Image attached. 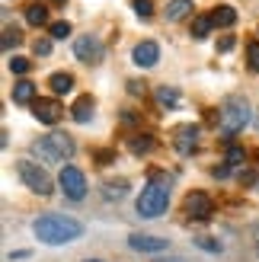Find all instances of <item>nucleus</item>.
<instances>
[{
    "instance_id": "nucleus-6",
    "label": "nucleus",
    "mask_w": 259,
    "mask_h": 262,
    "mask_svg": "<svg viewBox=\"0 0 259 262\" xmlns=\"http://www.w3.org/2000/svg\"><path fill=\"white\" fill-rule=\"evenodd\" d=\"M58 186L64 189V195H68L71 202H83V199H87V176H83L77 166H64V169H61Z\"/></svg>"
},
{
    "instance_id": "nucleus-24",
    "label": "nucleus",
    "mask_w": 259,
    "mask_h": 262,
    "mask_svg": "<svg viewBox=\"0 0 259 262\" xmlns=\"http://www.w3.org/2000/svg\"><path fill=\"white\" fill-rule=\"evenodd\" d=\"M128 192V182L122 179V182H106V195L109 199H122V195Z\"/></svg>"
},
{
    "instance_id": "nucleus-16",
    "label": "nucleus",
    "mask_w": 259,
    "mask_h": 262,
    "mask_svg": "<svg viewBox=\"0 0 259 262\" xmlns=\"http://www.w3.org/2000/svg\"><path fill=\"white\" fill-rule=\"evenodd\" d=\"M32 93H35V86H32L29 80H19L16 90H13V102H19V106H26V102H35Z\"/></svg>"
},
{
    "instance_id": "nucleus-7",
    "label": "nucleus",
    "mask_w": 259,
    "mask_h": 262,
    "mask_svg": "<svg viewBox=\"0 0 259 262\" xmlns=\"http://www.w3.org/2000/svg\"><path fill=\"white\" fill-rule=\"evenodd\" d=\"M74 55L83 64H96L102 61V42L93 35H80V38H74Z\"/></svg>"
},
{
    "instance_id": "nucleus-17",
    "label": "nucleus",
    "mask_w": 259,
    "mask_h": 262,
    "mask_svg": "<svg viewBox=\"0 0 259 262\" xmlns=\"http://www.w3.org/2000/svg\"><path fill=\"white\" fill-rule=\"evenodd\" d=\"M48 86L55 90L58 96H64V93H68V90L74 86V77H71V74H51V80H48Z\"/></svg>"
},
{
    "instance_id": "nucleus-29",
    "label": "nucleus",
    "mask_w": 259,
    "mask_h": 262,
    "mask_svg": "<svg viewBox=\"0 0 259 262\" xmlns=\"http://www.w3.org/2000/svg\"><path fill=\"white\" fill-rule=\"evenodd\" d=\"M234 45H237V38H234V35L218 38V51H224V55H227V51H234Z\"/></svg>"
},
{
    "instance_id": "nucleus-31",
    "label": "nucleus",
    "mask_w": 259,
    "mask_h": 262,
    "mask_svg": "<svg viewBox=\"0 0 259 262\" xmlns=\"http://www.w3.org/2000/svg\"><path fill=\"white\" fill-rule=\"evenodd\" d=\"M35 55H38V58L51 55V42H45V38H38V42H35Z\"/></svg>"
},
{
    "instance_id": "nucleus-20",
    "label": "nucleus",
    "mask_w": 259,
    "mask_h": 262,
    "mask_svg": "<svg viewBox=\"0 0 259 262\" xmlns=\"http://www.w3.org/2000/svg\"><path fill=\"white\" fill-rule=\"evenodd\" d=\"M211 16H196V23H192V38H205L211 32Z\"/></svg>"
},
{
    "instance_id": "nucleus-12",
    "label": "nucleus",
    "mask_w": 259,
    "mask_h": 262,
    "mask_svg": "<svg viewBox=\"0 0 259 262\" xmlns=\"http://www.w3.org/2000/svg\"><path fill=\"white\" fill-rule=\"evenodd\" d=\"M132 58H135L138 68H154V64H157V58H160V48L154 45V42H141V45H135Z\"/></svg>"
},
{
    "instance_id": "nucleus-8",
    "label": "nucleus",
    "mask_w": 259,
    "mask_h": 262,
    "mask_svg": "<svg viewBox=\"0 0 259 262\" xmlns=\"http://www.w3.org/2000/svg\"><path fill=\"white\" fill-rule=\"evenodd\" d=\"M32 115H35L42 125H58L61 115H64V109H61L58 99H35V102H32Z\"/></svg>"
},
{
    "instance_id": "nucleus-14",
    "label": "nucleus",
    "mask_w": 259,
    "mask_h": 262,
    "mask_svg": "<svg viewBox=\"0 0 259 262\" xmlns=\"http://www.w3.org/2000/svg\"><path fill=\"white\" fill-rule=\"evenodd\" d=\"M189 13H192V0H170L166 4V19H173V23L186 19Z\"/></svg>"
},
{
    "instance_id": "nucleus-15",
    "label": "nucleus",
    "mask_w": 259,
    "mask_h": 262,
    "mask_svg": "<svg viewBox=\"0 0 259 262\" xmlns=\"http://www.w3.org/2000/svg\"><path fill=\"white\" fill-rule=\"evenodd\" d=\"M211 23L214 26H234L237 23V10L234 7H218V10H211Z\"/></svg>"
},
{
    "instance_id": "nucleus-11",
    "label": "nucleus",
    "mask_w": 259,
    "mask_h": 262,
    "mask_svg": "<svg viewBox=\"0 0 259 262\" xmlns=\"http://www.w3.org/2000/svg\"><path fill=\"white\" fill-rule=\"evenodd\" d=\"M128 246L138 250V253H160V250H166V240L163 237H150V233H132V237H128Z\"/></svg>"
},
{
    "instance_id": "nucleus-23",
    "label": "nucleus",
    "mask_w": 259,
    "mask_h": 262,
    "mask_svg": "<svg viewBox=\"0 0 259 262\" xmlns=\"http://www.w3.org/2000/svg\"><path fill=\"white\" fill-rule=\"evenodd\" d=\"M247 64H250V71L259 74V42H250L247 45Z\"/></svg>"
},
{
    "instance_id": "nucleus-2",
    "label": "nucleus",
    "mask_w": 259,
    "mask_h": 262,
    "mask_svg": "<svg viewBox=\"0 0 259 262\" xmlns=\"http://www.w3.org/2000/svg\"><path fill=\"white\" fill-rule=\"evenodd\" d=\"M253 122V112H250V102L243 96H227L221 102V131L224 135H237Z\"/></svg>"
},
{
    "instance_id": "nucleus-21",
    "label": "nucleus",
    "mask_w": 259,
    "mask_h": 262,
    "mask_svg": "<svg viewBox=\"0 0 259 262\" xmlns=\"http://www.w3.org/2000/svg\"><path fill=\"white\" fill-rule=\"evenodd\" d=\"M243 160H247V154H243V147H240V144H230V147H227V154H224V163H227V166H240Z\"/></svg>"
},
{
    "instance_id": "nucleus-19",
    "label": "nucleus",
    "mask_w": 259,
    "mask_h": 262,
    "mask_svg": "<svg viewBox=\"0 0 259 262\" xmlns=\"http://www.w3.org/2000/svg\"><path fill=\"white\" fill-rule=\"evenodd\" d=\"M26 23H29V26H45L48 23V10L45 7H29V10H26Z\"/></svg>"
},
{
    "instance_id": "nucleus-28",
    "label": "nucleus",
    "mask_w": 259,
    "mask_h": 262,
    "mask_svg": "<svg viewBox=\"0 0 259 262\" xmlns=\"http://www.w3.org/2000/svg\"><path fill=\"white\" fill-rule=\"evenodd\" d=\"M71 35V23H51V38H68Z\"/></svg>"
},
{
    "instance_id": "nucleus-32",
    "label": "nucleus",
    "mask_w": 259,
    "mask_h": 262,
    "mask_svg": "<svg viewBox=\"0 0 259 262\" xmlns=\"http://www.w3.org/2000/svg\"><path fill=\"white\" fill-rule=\"evenodd\" d=\"M230 169H234V166H227V163L214 166V179H227V176H230Z\"/></svg>"
},
{
    "instance_id": "nucleus-3",
    "label": "nucleus",
    "mask_w": 259,
    "mask_h": 262,
    "mask_svg": "<svg viewBox=\"0 0 259 262\" xmlns=\"http://www.w3.org/2000/svg\"><path fill=\"white\" fill-rule=\"evenodd\" d=\"M166 208H170V189L160 186L157 179L147 182L144 192L138 195V214L141 217H160Z\"/></svg>"
},
{
    "instance_id": "nucleus-34",
    "label": "nucleus",
    "mask_w": 259,
    "mask_h": 262,
    "mask_svg": "<svg viewBox=\"0 0 259 262\" xmlns=\"http://www.w3.org/2000/svg\"><path fill=\"white\" fill-rule=\"evenodd\" d=\"M87 262H96V259H87Z\"/></svg>"
},
{
    "instance_id": "nucleus-30",
    "label": "nucleus",
    "mask_w": 259,
    "mask_h": 262,
    "mask_svg": "<svg viewBox=\"0 0 259 262\" xmlns=\"http://www.w3.org/2000/svg\"><path fill=\"white\" fill-rule=\"evenodd\" d=\"M196 243L202 246L205 253H221V243H214V240H208V237H202V240H196Z\"/></svg>"
},
{
    "instance_id": "nucleus-27",
    "label": "nucleus",
    "mask_w": 259,
    "mask_h": 262,
    "mask_svg": "<svg viewBox=\"0 0 259 262\" xmlns=\"http://www.w3.org/2000/svg\"><path fill=\"white\" fill-rule=\"evenodd\" d=\"M19 42H23L19 29H4V48H13V45H19Z\"/></svg>"
},
{
    "instance_id": "nucleus-10",
    "label": "nucleus",
    "mask_w": 259,
    "mask_h": 262,
    "mask_svg": "<svg viewBox=\"0 0 259 262\" xmlns=\"http://www.w3.org/2000/svg\"><path fill=\"white\" fill-rule=\"evenodd\" d=\"M173 147L179 154H196V147H199V128L196 125H179L173 131Z\"/></svg>"
},
{
    "instance_id": "nucleus-5",
    "label": "nucleus",
    "mask_w": 259,
    "mask_h": 262,
    "mask_svg": "<svg viewBox=\"0 0 259 262\" xmlns=\"http://www.w3.org/2000/svg\"><path fill=\"white\" fill-rule=\"evenodd\" d=\"M16 169H19V179H23L35 195H51V192H55V182H51V176L45 173V166H38V163H32V160H19Z\"/></svg>"
},
{
    "instance_id": "nucleus-33",
    "label": "nucleus",
    "mask_w": 259,
    "mask_h": 262,
    "mask_svg": "<svg viewBox=\"0 0 259 262\" xmlns=\"http://www.w3.org/2000/svg\"><path fill=\"white\" fill-rule=\"evenodd\" d=\"M51 4H64V0H51Z\"/></svg>"
},
{
    "instance_id": "nucleus-1",
    "label": "nucleus",
    "mask_w": 259,
    "mask_h": 262,
    "mask_svg": "<svg viewBox=\"0 0 259 262\" xmlns=\"http://www.w3.org/2000/svg\"><path fill=\"white\" fill-rule=\"evenodd\" d=\"M32 233L48 246H61V243H71V240L80 237L83 224L74 217H64V214H42V217H35Z\"/></svg>"
},
{
    "instance_id": "nucleus-18",
    "label": "nucleus",
    "mask_w": 259,
    "mask_h": 262,
    "mask_svg": "<svg viewBox=\"0 0 259 262\" xmlns=\"http://www.w3.org/2000/svg\"><path fill=\"white\" fill-rule=\"evenodd\" d=\"M128 147H132V154H150L154 150V138L150 135H135Z\"/></svg>"
},
{
    "instance_id": "nucleus-9",
    "label": "nucleus",
    "mask_w": 259,
    "mask_h": 262,
    "mask_svg": "<svg viewBox=\"0 0 259 262\" xmlns=\"http://www.w3.org/2000/svg\"><path fill=\"white\" fill-rule=\"evenodd\" d=\"M211 211H214V205H211V199H208L205 192H189V195H186V214H189V217L208 221Z\"/></svg>"
},
{
    "instance_id": "nucleus-25",
    "label": "nucleus",
    "mask_w": 259,
    "mask_h": 262,
    "mask_svg": "<svg viewBox=\"0 0 259 262\" xmlns=\"http://www.w3.org/2000/svg\"><path fill=\"white\" fill-rule=\"evenodd\" d=\"M29 68H32V61H29V58H19V55H16V58H10V71H13V74H26Z\"/></svg>"
},
{
    "instance_id": "nucleus-13",
    "label": "nucleus",
    "mask_w": 259,
    "mask_h": 262,
    "mask_svg": "<svg viewBox=\"0 0 259 262\" xmlns=\"http://www.w3.org/2000/svg\"><path fill=\"white\" fill-rule=\"evenodd\" d=\"M93 112H96V102H93V96H80L71 106V119L74 122H80V125H87L90 119H93Z\"/></svg>"
},
{
    "instance_id": "nucleus-4",
    "label": "nucleus",
    "mask_w": 259,
    "mask_h": 262,
    "mask_svg": "<svg viewBox=\"0 0 259 262\" xmlns=\"http://www.w3.org/2000/svg\"><path fill=\"white\" fill-rule=\"evenodd\" d=\"M35 157H42L45 163H61V160H68V157L74 154V141L68 138V135H48V138H42V141H35Z\"/></svg>"
},
{
    "instance_id": "nucleus-26",
    "label": "nucleus",
    "mask_w": 259,
    "mask_h": 262,
    "mask_svg": "<svg viewBox=\"0 0 259 262\" xmlns=\"http://www.w3.org/2000/svg\"><path fill=\"white\" fill-rule=\"evenodd\" d=\"M132 7H135V13H138V16H150V13H154V4H150V0H132Z\"/></svg>"
},
{
    "instance_id": "nucleus-22",
    "label": "nucleus",
    "mask_w": 259,
    "mask_h": 262,
    "mask_svg": "<svg viewBox=\"0 0 259 262\" xmlns=\"http://www.w3.org/2000/svg\"><path fill=\"white\" fill-rule=\"evenodd\" d=\"M157 99H160V106H176V102H179V93H176L173 86H160V90H157Z\"/></svg>"
}]
</instances>
